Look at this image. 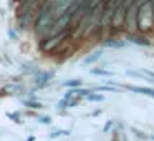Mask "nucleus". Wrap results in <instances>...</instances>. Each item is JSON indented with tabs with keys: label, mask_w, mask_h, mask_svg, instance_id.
Returning a JSON list of instances; mask_svg holds the SVG:
<instances>
[{
	"label": "nucleus",
	"mask_w": 154,
	"mask_h": 141,
	"mask_svg": "<svg viewBox=\"0 0 154 141\" xmlns=\"http://www.w3.org/2000/svg\"><path fill=\"white\" fill-rule=\"evenodd\" d=\"M123 88L129 91H134V93H143V95H147V96L154 98V88H146V86H134V85H124Z\"/></svg>",
	"instance_id": "0eeeda50"
},
{
	"label": "nucleus",
	"mask_w": 154,
	"mask_h": 141,
	"mask_svg": "<svg viewBox=\"0 0 154 141\" xmlns=\"http://www.w3.org/2000/svg\"><path fill=\"white\" fill-rule=\"evenodd\" d=\"M38 121H40L42 124H50V123H51V118H50V116H42Z\"/></svg>",
	"instance_id": "dca6fc26"
},
{
	"label": "nucleus",
	"mask_w": 154,
	"mask_h": 141,
	"mask_svg": "<svg viewBox=\"0 0 154 141\" xmlns=\"http://www.w3.org/2000/svg\"><path fill=\"white\" fill-rule=\"evenodd\" d=\"M91 73L93 75H101V77H111V71L108 70H103V68H91Z\"/></svg>",
	"instance_id": "9d476101"
},
{
	"label": "nucleus",
	"mask_w": 154,
	"mask_h": 141,
	"mask_svg": "<svg viewBox=\"0 0 154 141\" xmlns=\"http://www.w3.org/2000/svg\"><path fill=\"white\" fill-rule=\"evenodd\" d=\"M53 77H55V71H42V73H38V75H37V78H35L37 88H43L45 85H47Z\"/></svg>",
	"instance_id": "423d86ee"
},
{
	"label": "nucleus",
	"mask_w": 154,
	"mask_h": 141,
	"mask_svg": "<svg viewBox=\"0 0 154 141\" xmlns=\"http://www.w3.org/2000/svg\"><path fill=\"white\" fill-rule=\"evenodd\" d=\"M111 126H113V121H108V123H106V124H104V133H106V131H108V130H109V128H111Z\"/></svg>",
	"instance_id": "a211bd4d"
},
{
	"label": "nucleus",
	"mask_w": 154,
	"mask_h": 141,
	"mask_svg": "<svg viewBox=\"0 0 154 141\" xmlns=\"http://www.w3.org/2000/svg\"><path fill=\"white\" fill-rule=\"evenodd\" d=\"M101 57H103V52H101V50H98V52H94V53L88 55V57L83 60V63H86V65H91V63H94V61H98Z\"/></svg>",
	"instance_id": "1a4fd4ad"
},
{
	"label": "nucleus",
	"mask_w": 154,
	"mask_h": 141,
	"mask_svg": "<svg viewBox=\"0 0 154 141\" xmlns=\"http://www.w3.org/2000/svg\"><path fill=\"white\" fill-rule=\"evenodd\" d=\"M86 100H90V101H103L104 98H103V95H88L86 96Z\"/></svg>",
	"instance_id": "ddd939ff"
},
{
	"label": "nucleus",
	"mask_w": 154,
	"mask_h": 141,
	"mask_svg": "<svg viewBox=\"0 0 154 141\" xmlns=\"http://www.w3.org/2000/svg\"><path fill=\"white\" fill-rule=\"evenodd\" d=\"M57 2L55 0H45L43 7L40 8L37 18H35V24H33V30L35 33H38L42 38L45 37L50 27L53 25V22L57 20Z\"/></svg>",
	"instance_id": "f257e3e1"
},
{
	"label": "nucleus",
	"mask_w": 154,
	"mask_h": 141,
	"mask_svg": "<svg viewBox=\"0 0 154 141\" xmlns=\"http://www.w3.org/2000/svg\"><path fill=\"white\" fill-rule=\"evenodd\" d=\"M104 45H106V47H109V48H124L126 47V42L124 40H116V38H111V37H108L106 40H104Z\"/></svg>",
	"instance_id": "6e6552de"
},
{
	"label": "nucleus",
	"mask_w": 154,
	"mask_h": 141,
	"mask_svg": "<svg viewBox=\"0 0 154 141\" xmlns=\"http://www.w3.org/2000/svg\"><path fill=\"white\" fill-rule=\"evenodd\" d=\"M81 85V80H70V81H65V86L68 88H76Z\"/></svg>",
	"instance_id": "9b49d317"
},
{
	"label": "nucleus",
	"mask_w": 154,
	"mask_h": 141,
	"mask_svg": "<svg viewBox=\"0 0 154 141\" xmlns=\"http://www.w3.org/2000/svg\"><path fill=\"white\" fill-rule=\"evenodd\" d=\"M70 35H73V30H71V28H66V30L58 32V33H55V35L45 37V38H42V40H40L38 48H40V52H42V53H45V55L53 53V52H57L58 48L65 43V40L70 38Z\"/></svg>",
	"instance_id": "7ed1b4c3"
},
{
	"label": "nucleus",
	"mask_w": 154,
	"mask_h": 141,
	"mask_svg": "<svg viewBox=\"0 0 154 141\" xmlns=\"http://www.w3.org/2000/svg\"><path fill=\"white\" fill-rule=\"evenodd\" d=\"M7 116H8V118H12V120H14L15 123H22V120H20V114H17V113H8Z\"/></svg>",
	"instance_id": "4468645a"
},
{
	"label": "nucleus",
	"mask_w": 154,
	"mask_h": 141,
	"mask_svg": "<svg viewBox=\"0 0 154 141\" xmlns=\"http://www.w3.org/2000/svg\"><path fill=\"white\" fill-rule=\"evenodd\" d=\"M133 131H134V134H136V136L143 138V139H147V138H149V136H146V134H143V131H137V130H133Z\"/></svg>",
	"instance_id": "f3484780"
},
{
	"label": "nucleus",
	"mask_w": 154,
	"mask_h": 141,
	"mask_svg": "<svg viewBox=\"0 0 154 141\" xmlns=\"http://www.w3.org/2000/svg\"><path fill=\"white\" fill-rule=\"evenodd\" d=\"M27 105L28 108H33V110H42V108H43V105L42 103H37V101H27Z\"/></svg>",
	"instance_id": "f8f14e48"
},
{
	"label": "nucleus",
	"mask_w": 154,
	"mask_h": 141,
	"mask_svg": "<svg viewBox=\"0 0 154 141\" xmlns=\"http://www.w3.org/2000/svg\"><path fill=\"white\" fill-rule=\"evenodd\" d=\"M151 30H154V2L144 0L137 8V32L149 33Z\"/></svg>",
	"instance_id": "f03ea898"
},
{
	"label": "nucleus",
	"mask_w": 154,
	"mask_h": 141,
	"mask_svg": "<svg viewBox=\"0 0 154 141\" xmlns=\"http://www.w3.org/2000/svg\"><path fill=\"white\" fill-rule=\"evenodd\" d=\"M137 8H139V2H137V0L128 5L126 20H124V32H126V33H134V32H137Z\"/></svg>",
	"instance_id": "20e7f679"
},
{
	"label": "nucleus",
	"mask_w": 154,
	"mask_h": 141,
	"mask_svg": "<svg viewBox=\"0 0 154 141\" xmlns=\"http://www.w3.org/2000/svg\"><path fill=\"white\" fill-rule=\"evenodd\" d=\"M126 38L134 45H143V47H151V40L146 37V33L134 32V33H126Z\"/></svg>",
	"instance_id": "39448f33"
},
{
	"label": "nucleus",
	"mask_w": 154,
	"mask_h": 141,
	"mask_svg": "<svg viewBox=\"0 0 154 141\" xmlns=\"http://www.w3.org/2000/svg\"><path fill=\"white\" fill-rule=\"evenodd\" d=\"M151 138H152V139H154V134H152V136H151Z\"/></svg>",
	"instance_id": "6ab92c4d"
},
{
	"label": "nucleus",
	"mask_w": 154,
	"mask_h": 141,
	"mask_svg": "<svg viewBox=\"0 0 154 141\" xmlns=\"http://www.w3.org/2000/svg\"><path fill=\"white\" fill-rule=\"evenodd\" d=\"M60 134H68V131H63V130H55L53 133L50 134V138H57V136H60Z\"/></svg>",
	"instance_id": "2eb2a0df"
}]
</instances>
